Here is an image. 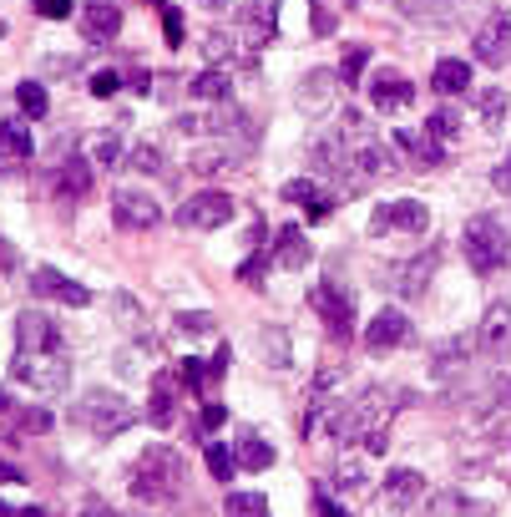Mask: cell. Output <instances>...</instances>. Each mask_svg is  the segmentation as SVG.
Returning <instances> with one entry per match:
<instances>
[{"mask_svg": "<svg viewBox=\"0 0 511 517\" xmlns=\"http://www.w3.org/2000/svg\"><path fill=\"white\" fill-rule=\"evenodd\" d=\"M112 218H117V229L147 234V229H157L162 208H157V198L142 193V188H117V198H112Z\"/></svg>", "mask_w": 511, "mask_h": 517, "instance_id": "cell-10", "label": "cell"}, {"mask_svg": "<svg viewBox=\"0 0 511 517\" xmlns=\"http://www.w3.org/2000/svg\"><path fill=\"white\" fill-rule=\"evenodd\" d=\"M400 11L425 26H451L461 16V0H400Z\"/></svg>", "mask_w": 511, "mask_h": 517, "instance_id": "cell-27", "label": "cell"}, {"mask_svg": "<svg viewBox=\"0 0 511 517\" xmlns=\"http://www.w3.org/2000/svg\"><path fill=\"white\" fill-rule=\"evenodd\" d=\"M436 269H441V244H431V249H420L415 259H405L400 269H395V294H405V300H420L425 289H431V279H436Z\"/></svg>", "mask_w": 511, "mask_h": 517, "instance_id": "cell-12", "label": "cell"}, {"mask_svg": "<svg viewBox=\"0 0 511 517\" xmlns=\"http://www.w3.org/2000/svg\"><path fill=\"white\" fill-rule=\"evenodd\" d=\"M208 51L223 61V56H228V36H208Z\"/></svg>", "mask_w": 511, "mask_h": 517, "instance_id": "cell-60", "label": "cell"}, {"mask_svg": "<svg viewBox=\"0 0 511 517\" xmlns=\"http://www.w3.org/2000/svg\"><path fill=\"white\" fill-rule=\"evenodd\" d=\"M16 350H61V330L46 310H21L16 315Z\"/></svg>", "mask_w": 511, "mask_h": 517, "instance_id": "cell-16", "label": "cell"}, {"mask_svg": "<svg viewBox=\"0 0 511 517\" xmlns=\"http://www.w3.org/2000/svg\"><path fill=\"white\" fill-rule=\"evenodd\" d=\"M0 153H6V158H21V163L36 153V147H31V132H26V122H21V117L0 122Z\"/></svg>", "mask_w": 511, "mask_h": 517, "instance_id": "cell-32", "label": "cell"}, {"mask_svg": "<svg viewBox=\"0 0 511 517\" xmlns=\"http://www.w3.org/2000/svg\"><path fill=\"white\" fill-rule=\"evenodd\" d=\"M188 92L198 97V102H233V77L223 66H203L198 77L188 82Z\"/></svg>", "mask_w": 511, "mask_h": 517, "instance_id": "cell-28", "label": "cell"}, {"mask_svg": "<svg viewBox=\"0 0 511 517\" xmlns=\"http://www.w3.org/2000/svg\"><path fill=\"white\" fill-rule=\"evenodd\" d=\"M431 229V208L420 198H390V203H375V218H370V234L385 239V234H425Z\"/></svg>", "mask_w": 511, "mask_h": 517, "instance_id": "cell-8", "label": "cell"}, {"mask_svg": "<svg viewBox=\"0 0 511 517\" xmlns=\"http://www.w3.org/2000/svg\"><path fill=\"white\" fill-rule=\"evenodd\" d=\"M228 218H233V198H228V193H218V188H203V193H193V198L178 208V224H183V229H193V234L223 229Z\"/></svg>", "mask_w": 511, "mask_h": 517, "instance_id": "cell-9", "label": "cell"}, {"mask_svg": "<svg viewBox=\"0 0 511 517\" xmlns=\"http://www.w3.org/2000/svg\"><path fill=\"white\" fill-rule=\"evenodd\" d=\"M178 330H183V335H213V330H218V320H213L208 310H203V315H198V310H188V315H178Z\"/></svg>", "mask_w": 511, "mask_h": 517, "instance_id": "cell-48", "label": "cell"}, {"mask_svg": "<svg viewBox=\"0 0 511 517\" xmlns=\"http://www.w3.org/2000/svg\"><path fill=\"white\" fill-rule=\"evenodd\" d=\"M334 208H339V203H334V193H319V198H314L304 213H309V224H324V218H329Z\"/></svg>", "mask_w": 511, "mask_h": 517, "instance_id": "cell-52", "label": "cell"}, {"mask_svg": "<svg viewBox=\"0 0 511 517\" xmlns=\"http://www.w3.org/2000/svg\"><path fill=\"white\" fill-rule=\"evenodd\" d=\"M461 254H466V264H471L476 274L506 269V259H511V234H506V224H501V218H491V213L466 218V229H461Z\"/></svg>", "mask_w": 511, "mask_h": 517, "instance_id": "cell-4", "label": "cell"}, {"mask_svg": "<svg viewBox=\"0 0 511 517\" xmlns=\"http://www.w3.org/2000/svg\"><path fill=\"white\" fill-rule=\"evenodd\" d=\"M233 457H238V467H243V472H269V467H274V447H269V441H264L259 431L238 436Z\"/></svg>", "mask_w": 511, "mask_h": 517, "instance_id": "cell-29", "label": "cell"}, {"mask_svg": "<svg viewBox=\"0 0 511 517\" xmlns=\"http://www.w3.org/2000/svg\"><path fill=\"white\" fill-rule=\"evenodd\" d=\"M334 87H339V71H324V66H314L309 77L299 82V107H304L309 117H324V112L334 107Z\"/></svg>", "mask_w": 511, "mask_h": 517, "instance_id": "cell-18", "label": "cell"}, {"mask_svg": "<svg viewBox=\"0 0 511 517\" xmlns=\"http://www.w3.org/2000/svg\"><path fill=\"white\" fill-rule=\"evenodd\" d=\"M223 512L228 517H269V497L264 492H228Z\"/></svg>", "mask_w": 511, "mask_h": 517, "instance_id": "cell-35", "label": "cell"}, {"mask_svg": "<svg viewBox=\"0 0 511 517\" xmlns=\"http://www.w3.org/2000/svg\"><path fill=\"white\" fill-rule=\"evenodd\" d=\"M223 371H228V350H218L213 360H183V386L193 391V396H203V391H213L218 381H223Z\"/></svg>", "mask_w": 511, "mask_h": 517, "instance_id": "cell-23", "label": "cell"}, {"mask_svg": "<svg viewBox=\"0 0 511 517\" xmlns=\"http://www.w3.org/2000/svg\"><path fill=\"white\" fill-rule=\"evenodd\" d=\"M71 421H76L81 431H92V436L112 441V436H122V431L137 421V411H132V401H127L122 391H102V386H92V391H81V401L71 406Z\"/></svg>", "mask_w": 511, "mask_h": 517, "instance_id": "cell-3", "label": "cell"}, {"mask_svg": "<svg viewBox=\"0 0 511 517\" xmlns=\"http://www.w3.org/2000/svg\"><path fill=\"white\" fill-rule=\"evenodd\" d=\"M0 482H11V487H16V482H21V467H11L6 457H0Z\"/></svg>", "mask_w": 511, "mask_h": 517, "instance_id": "cell-59", "label": "cell"}, {"mask_svg": "<svg viewBox=\"0 0 511 517\" xmlns=\"http://www.w3.org/2000/svg\"><path fill=\"white\" fill-rule=\"evenodd\" d=\"M476 335H481V350H486V355H506V350H511V305H506V300L491 305V310L481 315V330H476Z\"/></svg>", "mask_w": 511, "mask_h": 517, "instance_id": "cell-22", "label": "cell"}, {"mask_svg": "<svg viewBox=\"0 0 511 517\" xmlns=\"http://www.w3.org/2000/svg\"><path fill=\"white\" fill-rule=\"evenodd\" d=\"M87 188H92V168L81 163V158H71V163H61V168L51 173V193H56L61 203H76V198H87Z\"/></svg>", "mask_w": 511, "mask_h": 517, "instance_id": "cell-24", "label": "cell"}, {"mask_svg": "<svg viewBox=\"0 0 511 517\" xmlns=\"http://www.w3.org/2000/svg\"><path fill=\"white\" fill-rule=\"evenodd\" d=\"M233 31H238V56L253 61V56L274 41V31H279V6H274V0H243Z\"/></svg>", "mask_w": 511, "mask_h": 517, "instance_id": "cell-6", "label": "cell"}, {"mask_svg": "<svg viewBox=\"0 0 511 517\" xmlns=\"http://www.w3.org/2000/svg\"><path fill=\"white\" fill-rule=\"evenodd\" d=\"M76 517H122V512H117V507H107L102 497H87V502L76 507Z\"/></svg>", "mask_w": 511, "mask_h": 517, "instance_id": "cell-54", "label": "cell"}, {"mask_svg": "<svg viewBox=\"0 0 511 517\" xmlns=\"http://www.w3.org/2000/svg\"><path fill=\"white\" fill-rule=\"evenodd\" d=\"M365 66H370V46H365V41L345 46V61H339V87H360Z\"/></svg>", "mask_w": 511, "mask_h": 517, "instance_id": "cell-34", "label": "cell"}, {"mask_svg": "<svg viewBox=\"0 0 511 517\" xmlns=\"http://www.w3.org/2000/svg\"><path fill=\"white\" fill-rule=\"evenodd\" d=\"M476 350H481V335L476 330H466V335H451L446 345H436V355H431V376L436 381H451V376H461L466 365L476 360Z\"/></svg>", "mask_w": 511, "mask_h": 517, "instance_id": "cell-15", "label": "cell"}, {"mask_svg": "<svg viewBox=\"0 0 511 517\" xmlns=\"http://www.w3.org/2000/svg\"><path fill=\"white\" fill-rule=\"evenodd\" d=\"M471 51H476V61H486V66H506V61H511V11H491V16L481 21Z\"/></svg>", "mask_w": 511, "mask_h": 517, "instance_id": "cell-11", "label": "cell"}, {"mask_svg": "<svg viewBox=\"0 0 511 517\" xmlns=\"http://www.w3.org/2000/svg\"><path fill=\"white\" fill-rule=\"evenodd\" d=\"M319 193H324V188H319L314 178H294V183H284V203H304V208H309Z\"/></svg>", "mask_w": 511, "mask_h": 517, "instance_id": "cell-47", "label": "cell"}, {"mask_svg": "<svg viewBox=\"0 0 511 517\" xmlns=\"http://www.w3.org/2000/svg\"><path fill=\"white\" fill-rule=\"evenodd\" d=\"M203 457H208V472H213V482H233V472H238V457H233V447H223V441H208V447H203Z\"/></svg>", "mask_w": 511, "mask_h": 517, "instance_id": "cell-37", "label": "cell"}, {"mask_svg": "<svg viewBox=\"0 0 511 517\" xmlns=\"http://www.w3.org/2000/svg\"><path fill=\"white\" fill-rule=\"evenodd\" d=\"M127 168H137V173H162V153H157V142H137V147H132V158H127Z\"/></svg>", "mask_w": 511, "mask_h": 517, "instance_id": "cell-44", "label": "cell"}, {"mask_svg": "<svg viewBox=\"0 0 511 517\" xmlns=\"http://www.w3.org/2000/svg\"><path fill=\"white\" fill-rule=\"evenodd\" d=\"M223 416H228V411H223L218 401H203V406H198V436H203V431H218Z\"/></svg>", "mask_w": 511, "mask_h": 517, "instance_id": "cell-49", "label": "cell"}, {"mask_svg": "<svg viewBox=\"0 0 511 517\" xmlns=\"http://www.w3.org/2000/svg\"><path fill=\"white\" fill-rule=\"evenodd\" d=\"M152 6L162 11V31H167V46H183V16L173 0H152Z\"/></svg>", "mask_w": 511, "mask_h": 517, "instance_id": "cell-45", "label": "cell"}, {"mask_svg": "<svg viewBox=\"0 0 511 517\" xmlns=\"http://www.w3.org/2000/svg\"><path fill=\"white\" fill-rule=\"evenodd\" d=\"M420 497H425V477H420V472L395 467V472L385 477V507H390V512H405V507H415Z\"/></svg>", "mask_w": 511, "mask_h": 517, "instance_id": "cell-21", "label": "cell"}, {"mask_svg": "<svg viewBox=\"0 0 511 517\" xmlns=\"http://www.w3.org/2000/svg\"><path fill=\"white\" fill-rule=\"evenodd\" d=\"M370 102L380 112H405L415 102V87H410V77H400L395 66H385V71H375V82H370Z\"/></svg>", "mask_w": 511, "mask_h": 517, "instance_id": "cell-17", "label": "cell"}, {"mask_svg": "<svg viewBox=\"0 0 511 517\" xmlns=\"http://www.w3.org/2000/svg\"><path fill=\"white\" fill-rule=\"evenodd\" d=\"M309 21H314V31H319V36H329V31L339 26V16H334V11L324 6V0H314V11H309Z\"/></svg>", "mask_w": 511, "mask_h": 517, "instance_id": "cell-51", "label": "cell"}, {"mask_svg": "<svg viewBox=\"0 0 511 517\" xmlns=\"http://www.w3.org/2000/svg\"><path fill=\"white\" fill-rule=\"evenodd\" d=\"M117 87H122V71H97L92 77V97H117Z\"/></svg>", "mask_w": 511, "mask_h": 517, "instance_id": "cell-50", "label": "cell"}, {"mask_svg": "<svg viewBox=\"0 0 511 517\" xmlns=\"http://www.w3.org/2000/svg\"><path fill=\"white\" fill-rule=\"evenodd\" d=\"M410 340H415V330H410L405 310H380V315L365 325V350H375V355H390V350H400V345H410Z\"/></svg>", "mask_w": 511, "mask_h": 517, "instance_id": "cell-13", "label": "cell"}, {"mask_svg": "<svg viewBox=\"0 0 511 517\" xmlns=\"http://www.w3.org/2000/svg\"><path fill=\"white\" fill-rule=\"evenodd\" d=\"M81 31H87V41H112L122 31V6L117 0H92V6H81Z\"/></svg>", "mask_w": 511, "mask_h": 517, "instance_id": "cell-19", "label": "cell"}, {"mask_svg": "<svg viewBox=\"0 0 511 517\" xmlns=\"http://www.w3.org/2000/svg\"><path fill=\"white\" fill-rule=\"evenodd\" d=\"M16 264H21V254H16V244H11V239H0V269H6V274H11Z\"/></svg>", "mask_w": 511, "mask_h": 517, "instance_id": "cell-56", "label": "cell"}, {"mask_svg": "<svg viewBox=\"0 0 511 517\" xmlns=\"http://www.w3.org/2000/svg\"><path fill=\"white\" fill-rule=\"evenodd\" d=\"M431 517H491V507L466 497V492H436L431 497Z\"/></svg>", "mask_w": 511, "mask_h": 517, "instance_id": "cell-31", "label": "cell"}, {"mask_svg": "<svg viewBox=\"0 0 511 517\" xmlns=\"http://www.w3.org/2000/svg\"><path fill=\"white\" fill-rule=\"evenodd\" d=\"M36 16H46V21H66V16H71V0H36Z\"/></svg>", "mask_w": 511, "mask_h": 517, "instance_id": "cell-53", "label": "cell"}, {"mask_svg": "<svg viewBox=\"0 0 511 517\" xmlns=\"http://www.w3.org/2000/svg\"><path fill=\"white\" fill-rule=\"evenodd\" d=\"M501 117H506V97L491 87V92H481V122H486V132H496L501 127Z\"/></svg>", "mask_w": 511, "mask_h": 517, "instance_id": "cell-46", "label": "cell"}, {"mask_svg": "<svg viewBox=\"0 0 511 517\" xmlns=\"http://www.w3.org/2000/svg\"><path fill=\"white\" fill-rule=\"evenodd\" d=\"M456 127H461L456 107H441V112H431V122H425V132H431L436 142H456Z\"/></svg>", "mask_w": 511, "mask_h": 517, "instance_id": "cell-43", "label": "cell"}, {"mask_svg": "<svg viewBox=\"0 0 511 517\" xmlns=\"http://www.w3.org/2000/svg\"><path fill=\"white\" fill-rule=\"evenodd\" d=\"M269 264H274V259H269V244H264V249H248V259L238 264V279H243V284H253V289H264Z\"/></svg>", "mask_w": 511, "mask_h": 517, "instance_id": "cell-39", "label": "cell"}, {"mask_svg": "<svg viewBox=\"0 0 511 517\" xmlns=\"http://www.w3.org/2000/svg\"><path fill=\"white\" fill-rule=\"evenodd\" d=\"M127 487H132L137 502H173V497H183V487H188L183 457L173 447H147L137 457V467L127 472Z\"/></svg>", "mask_w": 511, "mask_h": 517, "instance_id": "cell-2", "label": "cell"}, {"mask_svg": "<svg viewBox=\"0 0 511 517\" xmlns=\"http://www.w3.org/2000/svg\"><path fill=\"white\" fill-rule=\"evenodd\" d=\"M16 102H21V112H26L31 122H41V117H46V107H51L41 82H21V87H16Z\"/></svg>", "mask_w": 511, "mask_h": 517, "instance_id": "cell-42", "label": "cell"}, {"mask_svg": "<svg viewBox=\"0 0 511 517\" xmlns=\"http://www.w3.org/2000/svg\"><path fill=\"white\" fill-rule=\"evenodd\" d=\"M11 376L21 386H31L36 396H61L71 386V360L61 350H16V365H11Z\"/></svg>", "mask_w": 511, "mask_h": 517, "instance_id": "cell-5", "label": "cell"}, {"mask_svg": "<svg viewBox=\"0 0 511 517\" xmlns=\"http://www.w3.org/2000/svg\"><path fill=\"white\" fill-rule=\"evenodd\" d=\"M309 305H314L319 320L334 330V340H350V330H355V294H350V284H339V279L314 284V289H309Z\"/></svg>", "mask_w": 511, "mask_h": 517, "instance_id": "cell-7", "label": "cell"}, {"mask_svg": "<svg viewBox=\"0 0 511 517\" xmlns=\"http://www.w3.org/2000/svg\"><path fill=\"white\" fill-rule=\"evenodd\" d=\"M491 188H496V193H511V153L491 168Z\"/></svg>", "mask_w": 511, "mask_h": 517, "instance_id": "cell-55", "label": "cell"}, {"mask_svg": "<svg viewBox=\"0 0 511 517\" xmlns=\"http://www.w3.org/2000/svg\"><path fill=\"white\" fill-rule=\"evenodd\" d=\"M0 517H46L41 507H11V502H0Z\"/></svg>", "mask_w": 511, "mask_h": 517, "instance_id": "cell-57", "label": "cell"}, {"mask_svg": "<svg viewBox=\"0 0 511 517\" xmlns=\"http://www.w3.org/2000/svg\"><path fill=\"white\" fill-rule=\"evenodd\" d=\"M334 487H339V492H365V487H370L365 462H360V457H345V462L334 467Z\"/></svg>", "mask_w": 511, "mask_h": 517, "instance_id": "cell-38", "label": "cell"}, {"mask_svg": "<svg viewBox=\"0 0 511 517\" xmlns=\"http://www.w3.org/2000/svg\"><path fill=\"white\" fill-rule=\"evenodd\" d=\"M395 147H400V153L410 158V168H420V173H431L436 163H441V142L431 137V132H395Z\"/></svg>", "mask_w": 511, "mask_h": 517, "instance_id": "cell-25", "label": "cell"}, {"mask_svg": "<svg viewBox=\"0 0 511 517\" xmlns=\"http://www.w3.org/2000/svg\"><path fill=\"white\" fill-rule=\"evenodd\" d=\"M233 168H243L233 142H213V147H198L193 153V173L198 178H218V173H233Z\"/></svg>", "mask_w": 511, "mask_h": 517, "instance_id": "cell-26", "label": "cell"}, {"mask_svg": "<svg viewBox=\"0 0 511 517\" xmlns=\"http://www.w3.org/2000/svg\"><path fill=\"white\" fill-rule=\"evenodd\" d=\"M127 87H132V92H147V87H152V77H147V71H132V82H127Z\"/></svg>", "mask_w": 511, "mask_h": 517, "instance_id": "cell-61", "label": "cell"}, {"mask_svg": "<svg viewBox=\"0 0 511 517\" xmlns=\"http://www.w3.org/2000/svg\"><path fill=\"white\" fill-rule=\"evenodd\" d=\"M31 289L41 294V300H56V305H71V310L92 305V289H87V284H76V279H66V274H61V269H51V264H41V269L31 274Z\"/></svg>", "mask_w": 511, "mask_h": 517, "instance_id": "cell-14", "label": "cell"}, {"mask_svg": "<svg viewBox=\"0 0 511 517\" xmlns=\"http://www.w3.org/2000/svg\"><path fill=\"white\" fill-rule=\"evenodd\" d=\"M264 365H269V371H284V365H289V335L279 325L264 330Z\"/></svg>", "mask_w": 511, "mask_h": 517, "instance_id": "cell-40", "label": "cell"}, {"mask_svg": "<svg viewBox=\"0 0 511 517\" xmlns=\"http://www.w3.org/2000/svg\"><path fill=\"white\" fill-rule=\"evenodd\" d=\"M92 158L102 168H122V132H97L92 137Z\"/></svg>", "mask_w": 511, "mask_h": 517, "instance_id": "cell-41", "label": "cell"}, {"mask_svg": "<svg viewBox=\"0 0 511 517\" xmlns=\"http://www.w3.org/2000/svg\"><path fill=\"white\" fill-rule=\"evenodd\" d=\"M431 87H436L441 97H461V92L471 87V66H466V61H456V56L436 61V71H431Z\"/></svg>", "mask_w": 511, "mask_h": 517, "instance_id": "cell-30", "label": "cell"}, {"mask_svg": "<svg viewBox=\"0 0 511 517\" xmlns=\"http://www.w3.org/2000/svg\"><path fill=\"white\" fill-rule=\"evenodd\" d=\"M319 517H350V512H345V507H339V502H329V497L319 492Z\"/></svg>", "mask_w": 511, "mask_h": 517, "instance_id": "cell-58", "label": "cell"}, {"mask_svg": "<svg viewBox=\"0 0 511 517\" xmlns=\"http://www.w3.org/2000/svg\"><path fill=\"white\" fill-rule=\"evenodd\" d=\"M173 416H178V411H173V381H162V376H157V386H152V406H147V421H152V426H173Z\"/></svg>", "mask_w": 511, "mask_h": 517, "instance_id": "cell-36", "label": "cell"}, {"mask_svg": "<svg viewBox=\"0 0 511 517\" xmlns=\"http://www.w3.org/2000/svg\"><path fill=\"white\" fill-rule=\"evenodd\" d=\"M269 259H274L279 269H304V264L314 259V249H309V239H304V229H294V224H284V229L274 234V244H269Z\"/></svg>", "mask_w": 511, "mask_h": 517, "instance_id": "cell-20", "label": "cell"}, {"mask_svg": "<svg viewBox=\"0 0 511 517\" xmlns=\"http://www.w3.org/2000/svg\"><path fill=\"white\" fill-rule=\"evenodd\" d=\"M6 416H11V426H16L21 436H46V431H51V411H46V406H11Z\"/></svg>", "mask_w": 511, "mask_h": 517, "instance_id": "cell-33", "label": "cell"}, {"mask_svg": "<svg viewBox=\"0 0 511 517\" xmlns=\"http://www.w3.org/2000/svg\"><path fill=\"white\" fill-rule=\"evenodd\" d=\"M395 401H410V396H400V391H390V386H370V391H360L350 406H334L329 416H324V431L334 436V441H350V447H365L370 457H380L385 452V441H390V421H395Z\"/></svg>", "mask_w": 511, "mask_h": 517, "instance_id": "cell-1", "label": "cell"}]
</instances>
